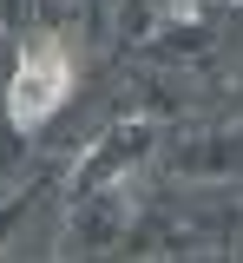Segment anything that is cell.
I'll list each match as a JSON object with an SVG mask.
<instances>
[{
  "instance_id": "cell-1",
  "label": "cell",
  "mask_w": 243,
  "mask_h": 263,
  "mask_svg": "<svg viewBox=\"0 0 243 263\" xmlns=\"http://www.w3.org/2000/svg\"><path fill=\"white\" fill-rule=\"evenodd\" d=\"M72 92V60L59 40H33L27 53H20V66H13V86H7V112H13V125L33 132L46 125L59 105H66Z\"/></svg>"
}]
</instances>
